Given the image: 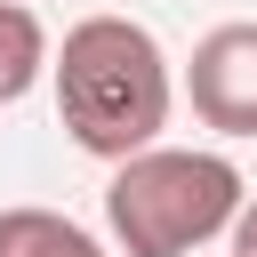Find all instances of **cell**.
Returning <instances> with one entry per match:
<instances>
[{"label":"cell","instance_id":"1","mask_svg":"<svg viewBox=\"0 0 257 257\" xmlns=\"http://www.w3.org/2000/svg\"><path fill=\"white\" fill-rule=\"evenodd\" d=\"M56 80V120L88 161H128L145 145H161L169 104H177V72L169 48L137 24V16H80L48 64Z\"/></svg>","mask_w":257,"mask_h":257},{"label":"cell","instance_id":"2","mask_svg":"<svg viewBox=\"0 0 257 257\" xmlns=\"http://www.w3.org/2000/svg\"><path fill=\"white\" fill-rule=\"evenodd\" d=\"M249 185L225 153L201 145H145L128 161H112L104 185V233L120 257H193L209 241L233 233Z\"/></svg>","mask_w":257,"mask_h":257},{"label":"cell","instance_id":"3","mask_svg":"<svg viewBox=\"0 0 257 257\" xmlns=\"http://www.w3.org/2000/svg\"><path fill=\"white\" fill-rule=\"evenodd\" d=\"M185 96L193 120L217 137H257V24H217L193 40L185 64Z\"/></svg>","mask_w":257,"mask_h":257},{"label":"cell","instance_id":"4","mask_svg":"<svg viewBox=\"0 0 257 257\" xmlns=\"http://www.w3.org/2000/svg\"><path fill=\"white\" fill-rule=\"evenodd\" d=\"M0 257H112L64 209H0Z\"/></svg>","mask_w":257,"mask_h":257},{"label":"cell","instance_id":"5","mask_svg":"<svg viewBox=\"0 0 257 257\" xmlns=\"http://www.w3.org/2000/svg\"><path fill=\"white\" fill-rule=\"evenodd\" d=\"M48 64H56V48H48L40 16H32L24 0H0V104L32 96V80H40Z\"/></svg>","mask_w":257,"mask_h":257},{"label":"cell","instance_id":"6","mask_svg":"<svg viewBox=\"0 0 257 257\" xmlns=\"http://www.w3.org/2000/svg\"><path fill=\"white\" fill-rule=\"evenodd\" d=\"M233 257H257V201H241V217H233Z\"/></svg>","mask_w":257,"mask_h":257}]
</instances>
